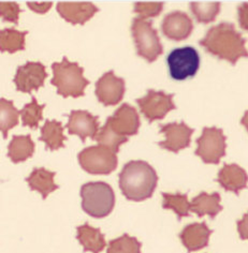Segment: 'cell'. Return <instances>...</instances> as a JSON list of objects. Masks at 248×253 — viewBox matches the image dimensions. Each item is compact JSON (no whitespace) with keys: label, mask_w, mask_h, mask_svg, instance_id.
<instances>
[{"label":"cell","mask_w":248,"mask_h":253,"mask_svg":"<svg viewBox=\"0 0 248 253\" xmlns=\"http://www.w3.org/2000/svg\"><path fill=\"white\" fill-rule=\"evenodd\" d=\"M245 43L246 40L230 23H220L211 27L199 42L206 52L231 65H235L242 57L248 58Z\"/></svg>","instance_id":"obj_1"},{"label":"cell","mask_w":248,"mask_h":253,"mask_svg":"<svg viewBox=\"0 0 248 253\" xmlns=\"http://www.w3.org/2000/svg\"><path fill=\"white\" fill-rule=\"evenodd\" d=\"M119 189L124 197L132 202H142L152 197L158 175L149 163L132 160L126 163L118 175Z\"/></svg>","instance_id":"obj_2"},{"label":"cell","mask_w":248,"mask_h":253,"mask_svg":"<svg viewBox=\"0 0 248 253\" xmlns=\"http://www.w3.org/2000/svg\"><path fill=\"white\" fill-rule=\"evenodd\" d=\"M53 79L50 84L57 88V93L63 98H79L84 96L85 88L90 81L84 78V69L78 62L69 61L63 57L61 62L52 65Z\"/></svg>","instance_id":"obj_3"},{"label":"cell","mask_w":248,"mask_h":253,"mask_svg":"<svg viewBox=\"0 0 248 253\" xmlns=\"http://www.w3.org/2000/svg\"><path fill=\"white\" fill-rule=\"evenodd\" d=\"M82 210L96 219L107 217L115 206V193L104 181H91L81 187Z\"/></svg>","instance_id":"obj_4"},{"label":"cell","mask_w":248,"mask_h":253,"mask_svg":"<svg viewBox=\"0 0 248 253\" xmlns=\"http://www.w3.org/2000/svg\"><path fill=\"white\" fill-rule=\"evenodd\" d=\"M131 34L135 40L137 53L148 62H154L163 52L157 30L151 21L141 17L133 18Z\"/></svg>","instance_id":"obj_5"},{"label":"cell","mask_w":248,"mask_h":253,"mask_svg":"<svg viewBox=\"0 0 248 253\" xmlns=\"http://www.w3.org/2000/svg\"><path fill=\"white\" fill-rule=\"evenodd\" d=\"M81 168L92 175H109L117 168V156L101 145L83 149L78 155Z\"/></svg>","instance_id":"obj_6"},{"label":"cell","mask_w":248,"mask_h":253,"mask_svg":"<svg viewBox=\"0 0 248 253\" xmlns=\"http://www.w3.org/2000/svg\"><path fill=\"white\" fill-rule=\"evenodd\" d=\"M167 65L171 79L185 81L194 78L199 71L200 55L193 46L177 47L167 56Z\"/></svg>","instance_id":"obj_7"},{"label":"cell","mask_w":248,"mask_h":253,"mask_svg":"<svg viewBox=\"0 0 248 253\" xmlns=\"http://www.w3.org/2000/svg\"><path fill=\"white\" fill-rule=\"evenodd\" d=\"M197 145L195 154L206 164H218L226 155V136L222 130L216 126L203 129Z\"/></svg>","instance_id":"obj_8"},{"label":"cell","mask_w":248,"mask_h":253,"mask_svg":"<svg viewBox=\"0 0 248 253\" xmlns=\"http://www.w3.org/2000/svg\"><path fill=\"white\" fill-rule=\"evenodd\" d=\"M137 103L140 111L149 123L163 119L170 111L176 109L173 102V94L154 89H149L146 96L137 99Z\"/></svg>","instance_id":"obj_9"},{"label":"cell","mask_w":248,"mask_h":253,"mask_svg":"<svg viewBox=\"0 0 248 253\" xmlns=\"http://www.w3.org/2000/svg\"><path fill=\"white\" fill-rule=\"evenodd\" d=\"M47 78L48 73L46 66L38 61H28L17 68L13 82L18 91L30 93L33 90H39L44 85Z\"/></svg>","instance_id":"obj_10"},{"label":"cell","mask_w":248,"mask_h":253,"mask_svg":"<svg viewBox=\"0 0 248 253\" xmlns=\"http://www.w3.org/2000/svg\"><path fill=\"white\" fill-rule=\"evenodd\" d=\"M107 126L120 136L136 135L140 128V117L137 110L128 103H124L106 119Z\"/></svg>","instance_id":"obj_11"},{"label":"cell","mask_w":248,"mask_h":253,"mask_svg":"<svg viewBox=\"0 0 248 253\" xmlns=\"http://www.w3.org/2000/svg\"><path fill=\"white\" fill-rule=\"evenodd\" d=\"M125 80L117 78L113 71L104 73L96 83V97L104 106L116 105L125 94Z\"/></svg>","instance_id":"obj_12"},{"label":"cell","mask_w":248,"mask_h":253,"mask_svg":"<svg viewBox=\"0 0 248 253\" xmlns=\"http://www.w3.org/2000/svg\"><path fill=\"white\" fill-rule=\"evenodd\" d=\"M194 131L183 122L160 125V133L165 135V140L159 142L158 145L163 149L176 154L189 146Z\"/></svg>","instance_id":"obj_13"},{"label":"cell","mask_w":248,"mask_h":253,"mask_svg":"<svg viewBox=\"0 0 248 253\" xmlns=\"http://www.w3.org/2000/svg\"><path fill=\"white\" fill-rule=\"evenodd\" d=\"M69 122L67 129L69 134L78 135L83 143H85L87 137L95 140L99 132L98 116H94L87 111H71L69 114Z\"/></svg>","instance_id":"obj_14"},{"label":"cell","mask_w":248,"mask_h":253,"mask_svg":"<svg viewBox=\"0 0 248 253\" xmlns=\"http://www.w3.org/2000/svg\"><path fill=\"white\" fill-rule=\"evenodd\" d=\"M194 24L192 18L182 11H173L164 16L161 30L170 40L182 41L192 35Z\"/></svg>","instance_id":"obj_15"},{"label":"cell","mask_w":248,"mask_h":253,"mask_svg":"<svg viewBox=\"0 0 248 253\" xmlns=\"http://www.w3.org/2000/svg\"><path fill=\"white\" fill-rule=\"evenodd\" d=\"M99 9L92 2H59L57 12L63 20L73 25H84Z\"/></svg>","instance_id":"obj_16"},{"label":"cell","mask_w":248,"mask_h":253,"mask_svg":"<svg viewBox=\"0 0 248 253\" xmlns=\"http://www.w3.org/2000/svg\"><path fill=\"white\" fill-rule=\"evenodd\" d=\"M212 233L213 231L205 222L193 223L184 227L180 233V238L188 252H194L205 248Z\"/></svg>","instance_id":"obj_17"},{"label":"cell","mask_w":248,"mask_h":253,"mask_svg":"<svg viewBox=\"0 0 248 253\" xmlns=\"http://www.w3.org/2000/svg\"><path fill=\"white\" fill-rule=\"evenodd\" d=\"M217 182L227 191L239 195L247 187L248 175L238 164H225L218 172Z\"/></svg>","instance_id":"obj_18"},{"label":"cell","mask_w":248,"mask_h":253,"mask_svg":"<svg viewBox=\"0 0 248 253\" xmlns=\"http://www.w3.org/2000/svg\"><path fill=\"white\" fill-rule=\"evenodd\" d=\"M76 239L83 247L84 252L100 253L106 246L104 235L98 227H93L88 223L76 227Z\"/></svg>","instance_id":"obj_19"},{"label":"cell","mask_w":248,"mask_h":253,"mask_svg":"<svg viewBox=\"0 0 248 253\" xmlns=\"http://www.w3.org/2000/svg\"><path fill=\"white\" fill-rule=\"evenodd\" d=\"M55 175V172H50L46 168H36L27 177L26 181L31 190L39 192L43 200H46L50 193L58 189L54 181Z\"/></svg>","instance_id":"obj_20"},{"label":"cell","mask_w":248,"mask_h":253,"mask_svg":"<svg viewBox=\"0 0 248 253\" xmlns=\"http://www.w3.org/2000/svg\"><path fill=\"white\" fill-rule=\"evenodd\" d=\"M220 201V195L217 192L212 194L201 192L193 199L190 203V211L198 214L199 217L208 216L215 218L222 211Z\"/></svg>","instance_id":"obj_21"},{"label":"cell","mask_w":248,"mask_h":253,"mask_svg":"<svg viewBox=\"0 0 248 253\" xmlns=\"http://www.w3.org/2000/svg\"><path fill=\"white\" fill-rule=\"evenodd\" d=\"M40 140L46 144L48 150H57L65 147L67 137L63 134V128L60 122L57 120H46L41 128Z\"/></svg>","instance_id":"obj_22"},{"label":"cell","mask_w":248,"mask_h":253,"mask_svg":"<svg viewBox=\"0 0 248 253\" xmlns=\"http://www.w3.org/2000/svg\"><path fill=\"white\" fill-rule=\"evenodd\" d=\"M34 153L35 143L29 134L14 135L8 146V157L13 163L26 161L33 157Z\"/></svg>","instance_id":"obj_23"},{"label":"cell","mask_w":248,"mask_h":253,"mask_svg":"<svg viewBox=\"0 0 248 253\" xmlns=\"http://www.w3.org/2000/svg\"><path fill=\"white\" fill-rule=\"evenodd\" d=\"M28 31H20L13 28L0 30V52L13 54L25 49V38Z\"/></svg>","instance_id":"obj_24"},{"label":"cell","mask_w":248,"mask_h":253,"mask_svg":"<svg viewBox=\"0 0 248 253\" xmlns=\"http://www.w3.org/2000/svg\"><path fill=\"white\" fill-rule=\"evenodd\" d=\"M20 112L16 110L13 101L0 98V132L7 138L8 132L18 124Z\"/></svg>","instance_id":"obj_25"},{"label":"cell","mask_w":248,"mask_h":253,"mask_svg":"<svg viewBox=\"0 0 248 253\" xmlns=\"http://www.w3.org/2000/svg\"><path fill=\"white\" fill-rule=\"evenodd\" d=\"M162 207L164 210H171L177 214V219L182 220L189 216L190 202L187 194L182 193H162Z\"/></svg>","instance_id":"obj_26"},{"label":"cell","mask_w":248,"mask_h":253,"mask_svg":"<svg viewBox=\"0 0 248 253\" xmlns=\"http://www.w3.org/2000/svg\"><path fill=\"white\" fill-rule=\"evenodd\" d=\"M142 244L136 237L124 234L107 245L106 253H141Z\"/></svg>","instance_id":"obj_27"},{"label":"cell","mask_w":248,"mask_h":253,"mask_svg":"<svg viewBox=\"0 0 248 253\" xmlns=\"http://www.w3.org/2000/svg\"><path fill=\"white\" fill-rule=\"evenodd\" d=\"M46 104H39L35 97L31 98V102L25 105L20 112L24 126H29L31 129L39 128V123L42 120V113Z\"/></svg>","instance_id":"obj_28"},{"label":"cell","mask_w":248,"mask_h":253,"mask_svg":"<svg viewBox=\"0 0 248 253\" xmlns=\"http://www.w3.org/2000/svg\"><path fill=\"white\" fill-rule=\"evenodd\" d=\"M189 7L197 21L201 24L213 22L220 11L219 2H192Z\"/></svg>","instance_id":"obj_29"},{"label":"cell","mask_w":248,"mask_h":253,"mask_svg":"<svg viewBox=\"0 0 248 253\" xmlns=\"http://www.w3.org/2000/svg\"><path fill=\"white\" fill-rule=\"evenodd\" d=\"M95 141H97V143L101 145V146L109 148L113 153L117 154L119 151L120 145L128 142V137L118 135L105 124L102 128L99 130L98 134L95 137Z\"/></svg>","instance_id":"obj_30"},{"label":"cell","mask_w":248,"mask_h":253,"mask_svg":"<svg viewBox=\"0 0 248 253\" xmlns=\"http://www.w3.org/2000/svg\"><path fill=\"white\" fill-rule=\"evenodd\" d=\"M162 2H137L135 4V12L141 18L148 20L149 17L158 16L163 9Z\"/></svg>","instance_id":"obj_31"},{"label":"cell","mask_w":248,"mask_h":253,"mask_svg":"<svg viewBox=\"0 0 248 253\" xmlns=\"http://www.w3.org/2000/svg\"><path fill=\"white\" fill-rule=\"evenodd\" d=\"M21 8L16 2H0V17L4 22L18 24Z\"/></svg>","instance_id":"obj_32"},{"label":"cell","mask_w":248,"mask_h":253,"mask_svg":"<svg viewBox=\"0 0 248 253\" xmlns=\"http://www.w3.org/2000/svg\"><path fill=\"white\" fill-rule=\"evenodd\" d=\"M240 26L248 31V2L241 3L238 7Z\"/></svg>","instance_id":"obj_33"},{"label":"cell","mask_w":248,"mask_h":253,"mask_svg":"<svg viewBox=\"0 0 248 253\" xmlns=\"http://www.w3.org/2000/svg\"><path fill=\"white\" fill-rule=\"evenodd\" d=\"M238 232L241 239L248 240V212H246L243 218L238 221Z\"/></svg>","instance_id":"obj_34"},{"label":"cell","mask_w":248,"mask_h":253,"mask_svg":"<svg viewBox=\"0 0 248 253\" xmlns=\"http://www.w3.org/2000/svg\"><path fill=\"white\" fill-rule=\"evenodd\" d=\"M28 8L33 11L37 12V13L44 14L52 8L53 3L52 2H43V3H38V2H27Z\"/></svg>","instance_id":"obj_35"},{"label":"cell","mask_w":248,"mask_h":253,"mask_svg":"<svg viewBox=\"0 0 248 253\" xmlns=\"http://www.w3.org/2000/svg\"><path fill=\"white\" fill-rule=\"evenodd\" d=\"M241 124L243 125L245 128H246V130L248 131V111H246L245 112V114H244V116L242 117V119H241Z\"/></svg>","instance_id":"obj_36"}]
</instances>
